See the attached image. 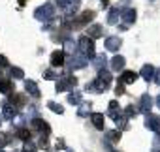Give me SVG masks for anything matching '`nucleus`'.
<instances>
[{
	"label": "nucleus",
	"instance_id": "obj_33",
	"mask_svg": "<svg viewBox=\"0 0 160 152\" xmlns=\"http://www.w3.org/2000/svg\"><path fill=\"white\" fill-rule=\"evenodd\" d=\"M8 143H10V135H8V133H4V131H0V148L6 146Z\"/></svg>",
	"mask_w": 160,
	"mask_h": 152
},
{
	"label": "nucleus",
	"instance_id": "obj_29",
	"mask_svg": "<svg viewBox=\"0 0 160 152\" xmlns=\"http://www.w3.org/2000/svg\"><path fill=\"white\" fill-rule=\"evenodd\" d=\"M139 113V107H134V105H128L126 109H124V115L128 116V118H132V116H136Z\"/></svg>",
	"mask_w": 160,
	"mask_h": 152
},
{
	"label": "nucleus",
	"instance_id": "obj_38",
	"mask_svg": "<svg viewBox=\"0 0 160 152\" xmlns=\"http://www.w3.org/2000/svg\"><path fill=\"white\" fill-rule=\"evenodd\" d=\"M115 92H117L119 96H121V94L124 92V87H122V83H119V85H117V90H115Z\"/></svg>",
	"mask_w": 160,
	"mask_h": 152
},
{
	"label": "nucleus",
	"instance_id": "obj_2",
	"mask_svg": "<svg viewBox=\"0 0 160 152\" xmlns=\"http://www.w3.org/2000/svg\"><path fill=\"white\" fill-rule=\"evenodd\" d=\"M77 49H79V55H83L87 58H92L94 56V40L89 38V36H81L77 41Z\"/></svg>",
	"mask_w": 160,
	"mask_h": 152
},
{
	"label": "nucleus",
	"instance_id": "obj_46",
	"mask_svg": "<svg viewBox=\"0 0 160 152\" xmlns=\"http://www.w3.org/2000/svg\"><path fill=\"white\" fill-rule=\"evenodd\" d=\"M0 122H2V120H0Z\"/></svg>",
	"mask_w": 160,
	"mask_h": 152
},
{
	"label": "nucleus",
	"instance_id": "obj_27",
	"mask_svg": "<svg viewBox=\"0 0 160 152\" xmlns=\"http://www.w3.org/2000/svg\"><path fill=\"white\" fill-rule=\"evenodd\" d=\"M106 62H108V58H106V55L102 53V55H98V56H96V60H94V66H96L98 69H102V66H106Z\"/></svg>",
	"mask_w": 160,
	"mask_h": 152
},
{
	"label": "nucleus",
	"instance_id": "obj_14",
	"mask_svg": "<svg viewBox=\"0 0 160 152\" xmlns=\"http://www.w3.org/2000/svg\"><path fill=\"white\" fill-rule=\"evenodd\" d=\"M92 17H94V13H92V12H83L81 15H79V19L75 21V26H85L87 23H91V21H92Z\"/></svg>",
	"mask_w": 160,
	"mask_h": 152
},
{
	"label": "nucleus",
	"instance_id": "obj_24",
	"mask_svg": "<svg viewBox=\"0 0 160 152\" xmlns=\"http://www.w3.org/2000/svg\"><path fill=\"white\" fill-rule=\"evenodd\" d=\"M68 102L73 103V105H79L81 103V92H70L68 94Z\"/></svg>",
	"mask_w": 160,
	"mask_h": 152
},
{
	"label": "nucleus",
	"instance_id": "obj_13",
	"mask_svg": "<svg viewBox=\"0 0 160 152\" xmlns=\"http://www.w3.org/2000/svg\"><path fill=\"white\" fill-rule=\"evenodd\" d=\"M121 19L126 23V26L128 25H132L134 21H136V10H132V8H128V10H124V12H121Z\"/></svg>",
	"mask_w": 160,
	"mask_h": 152
},
{
	"label": "nucleus",
	"instance_id": "obj_23",
	"mask_svg": "<svg viewBox=\"0 0 160 152\" xmlns=\"http://www.w3.org/2000/svg\"><path fill=\"white\" fill-rule=\"evenodd\" d=\"M119 113H121V109H119V103H117L115 100H113V102H109V111H108V115H109L111 118H115Z\"/></svg>",
	"mask_w": 160,
	"mask_h": 152
},
{
	"label": "nucleus",
	"instance_id": "obj_31",
	"mask_svg": "<svg viewBox=\"0 0 160 152\" xmlns=\"http://www.w3.org/2000/svg\"><path fill=\"white\" fill-rule=\"evenodd\" d=\"M108 139H109V141H113V143H115V141H119V139H121V131H117V130L108 131Z\"/></svg>",
	"mask_w": 160,
	"mask_h": 152
},
{
	"label": "nucleus",
	"instance_id": "obj_26",
	"mask_svg": "<svg viewBox=\"0 0 160 152\" xmlns=\"http://www.w3.org/2000/svg\"><path fill=\"white\" fill-rule=\"evenodd\" d=\"M77 115H79V116H87V115H91V103H81V107H79Z\"/></svg>",
	"mask_w": 160,
	"mask_h": 152
},
{
	"label": "nucleus",
	"instance_id": "obj_12",
	"mask_svg": "<svg viewBox=\"0 0 160 152\" xmlns=\"http://www.w3.org/2000/svg\"><path fill=\"white\" fill-rule=\"evenodd\" d=\"M32 128H36L38 131H42V133H45V135L51 131L49 124H47L45 120H42V118H34V120H32Z\"/></svg>",
	"mask_w": 160,
	"mask_h": 152
},
{
	"label": "nucleus",
	"instance_id": "obj_37",
	"mask_svg": "<svg viewBox=\"0 0 160 152\" xmlns=\"http://www.w3.org/2000/svg\"><path fill=\"white\" fill-rule=\"evenodd\" d=\"M152 81L156 85H160V69H154V75H152Z\"/></svg>",
	"mask_w": 160,
	"mask_h": 152
},
{
	"label": "nucleus",
	"instance_id": "obj_41",
	"mask_svg": "<svg viewBox=\"0 0 160 152\" xmlns=\"http://www.w3.org/2000/svg\"><path fill=\"white\" fill-rule=\"evenodd\" d=\"M156 105H158V109H160V94L156 96Z\"/></svg>",
	"mask_w": 160,
	"mask_h": 152
},
{
	"label": "nucleus",
	"instance_id": "obj_22",
	"mask_svg": "<svg viewBox=\"0 0 160 152\" xmlns=\"http://www.w3.org/2000/svg\"><path fill=\"white\" fill-rule=\"evenodd\" d=\"M113 120H115V124H117V126H119L121 130H128V116H126V115L119 113V115H117V116H115Z\"/></svg>",
	"mask_w": 160,
	"mask_h": 152
},
{
	"label": "nucleus",
	"instance_id": "obj_40",
	"mask_svg": "<svg viewBox=\"0 0 160 152\" xmlns=\"http://www.w3.org/2000/svg\"><path fill=\"white\" fill-rule=\"evenodd\" d=\"M109 6V2H108V0H102V8H108Z\"/></svg>",
	"mask_w": 160,
	"mask_h": 152
},
{
	"label": "nucleus",
	"instance_id": "obj_9",
	"mask_svg": "<svg viewBox=\"0 0 160 152\" xmlns=\"http://www.w3.org/2000/svg\"><path fill=\"white\" fill-rule=\"evenodd\" d=\"M151 107H152V98L149 94H143L139 98V111L145 113V115H149L151 113Z\"/></svg>",
	"mask_w": 160,
	"mask_h": 152
},
{
	"label": "nucleus",
	"instance_id": "obj_4",
	"mask_svg": "<svg viewBox=\"0 0 160 152\" xmlns=\"http://www.w3.org/2000/svg\"><path fill=\"white\" fill-rule=\"evenodd\" d=\"M77 85L75 77H70V75H64L62 79L57 81V92H66V90H73V87Z\"/></svg>",
	"mask_w": 160,
	"mask_h": 152
},
{
	"label": "nucleus",
	"instance_id": "obj_18",
	"mask_svg": "<svg viewBox=\"0 0 160 152\" xmlns=\"http://www.w3.org/2000/svg\"><path fill=\"white\" fill-rule=\"evenodd\" d=\"M87 30H89V38H92V40H96V38H102V36H104V30H102V26H100V25H91Z\"/></svg>",
	"mask_w": 160,
	"mask_h": 152
},
{
	"label": "nucleus",
	"instance_id": "obj_19",
	"mask_svg": "<svg viewBox=\"0 0 160 152\" xmlns=\"http://www.w3.org/2000/svg\"><path fill=\"white\" fill-rule=\"evenodd\" d=\"M136 79H138V73H134V71H124L121 75V83L122 85H132Z\"/></svg>",
	"mask_w": 160,
	"mask_h": 152
},
{
	"label": "nucleus",
	"instance_id": "obj_35",
	"mask_svg": "<svg viewBox=\"0 0 160 152\" xmlns=\"http://www.w3.org/2000/svg\"><path fill=\"white\" fill-rule=\"evenodd\" d=\"M12 75L15 79H23V75H25V71L21 69V68H12Z\"/></svg>",
	"mask_w": 160,
	"mask_h": 152
},
{
	"label": "nucleus",
	"instance_id": "obj_6",
	"mask_svg": "<svg viewBox=\"0 0 160 152\" xmlns=\"http://www.w3.org/2000/svg\"><path fill=\"white\" fill-rule=\"evenodd\" d=\"M2 116L6 120H13L17 116V107L12 102H2Z\"/></svg>",
	"mask_w": 160,
	"mask_h": 152
},
{
	"label": "nucleus",
	"instance_id": "obj_3",
	"mask_svg": "<svg viewBox=\"0 0 160 152\" xmlns=\"http://www.w3.org/2000/svg\"><path fill=\"white\" fill-rule=\"evenodd\" d=\"M34 15H36V19L38 21H43V23H49V21H53L55 19V8L51 6V4H43V6H40L36 12H34Z\"/></svg>",
	"mask_w": 160,
	"mask_h": 152
},
{
	"label": "nucleus",
	"instance_id": "obj_39",
	"mask_svg": "<svg viewBox=\"0 0 160 152\" xmlns=\"http://www.w3.org/2000/svg\"><path fill=\"white\" fill-rule=\"evenodd\" d=\"M0 66H8V58L4 55H0Z\"/></svg>",
	"mask_w": 160,
	"mask_h": 152
},
{
	"label": "nucleus",
	"instance_id": "obj_17",
	"mask_svg": "<svg viewBox=\"0 0 160 152\" xmlns=\"http://www.w3.org/2000/svg\"><path fill=\"white\" fill-rule=\"evenodd\" d=\"M119 19H121V10L119 8H111L109 15H108V25H117Z\"/></svg>",
	"mask_w": 160,
	"mask_h": 152
},
{
	"label": "nucleus",
	"instance_id": "obj_11",
	"mask_svg": "<svg viewBox=\"0 0 160 152\" xmlns=\"http://www.w3.org/2000/svg\"><path fill=\"white\" fill-rule=\"evenodd\" d=\"M91 120H92V124H94L96 130H104V126H106V118H104L102 113H91Z\"/></svg>",
	"mask_w": 160,
	"mask_h": 152
},
{
	"label": "nucleus",
	"instance_id": "obj_15",
	"mask_svg": "<svg viewBox=\"0 0 160 152\" xmlns=\"http://www.w3.org/2000/svg\"><path fill=\"white\" fill-rule=\"evenodd\" d=\"M139 75H141V77H143L145 81H152V75H154V68H152L151 64H145V66L141 68Z\"/></svg>",
	"mask_w": 160,
	"mask_h": 152
},
{
	"label": "nucleus",
	"instance_id": "obj_21",
	"mask_svg": "<svg viewBox=\"0 0 160 152\" xmlns=\"http://www.w3.org/2000/svg\"><path fill=\"white\" fill-rule=\"evenodd\" d=\"M124 62H126V60H124L122 56H119V55H117V56H113V58H111V69H113V71L122 69V68H124Z\"/></svg>",
	"mask_w": 160,
	"mask_h": 152
},
{
	"label": "nucleus",
	"instance_id": "obj_32",
	"mask_svg": "<svg viewBox=\"0 0 160 152\" xmlns=\"http://www.w3.org/2000/svg\"><path fill=\"white\" fill-rule=\"evenodd\" d=\"M36 150H38V148H36V145H34L30 139H28V141L25 143V146H23V152H36Z\"/></svg>",
	"mask_w": 160,
	"mask_h": 152
},
{
	"label": "nucleus",
	"instance_id": "obj_16",
	"mask_svg": "<svg viewBox=\"0 0 160 152\" xmlns=\"http://www.w3.org/2000/svg\"><path fill=\"white\" fill-rule=\"evenodd\" d=\"M25 88L32 98H40V88H38V85L34 81H25Z\"/></svg>",
	"mask_w": 160,
	"mask_h": 152
},
{
	"label": "nucleus",
	"instance_id": "obj_45",
	"mask_svg": "<svg viewBox=\"0 0 160 152\" xmlns=\"http://www.w3.org/2000/svg\"><path fill=\"white\" fill-rule=\"evenodd\" d=\"M68 152H72V150H68Z\"/></svg>",
	"mask_w": 160,
	"mask_h": 152
},
{
	"label": "nucleus",
	"instance_id": "obj_5",
	"mask_svg": "<svg viewBox=\"0 0 160 152\" xmlns=\"http://www.w3.org/2000/svg\"><path fill=\"white\" fill-rule=\"evenodd\" d=\"M79 4H81V0H60V8L64 10L68 17H72L79 10Z\"/></svg>",
	"mask_w": 160,
	"mask_h": 152
},
{
	"label": "nucleus",
	"instance_id": "obj_43",
	"mask_svg": "<svg viewBox=\"0 0 160 152\" xmlns=\"http://www.w3.org/2000/svg\"><path fill=\"white\" fill-rule=\"evenodd\" d=\"M151 2H156V0H151Z\"/></svg>",
	"mask_w": 160,
	"mask_h": 152
},
{
	"label": "nucleus",
	"instance_id": "obj_44",
	"mask_svg": "<svg viewBox=\"0 0 160 152\" xmlns=\"http://www.w3.org/2000/svg\"><path fill=\"white\" fill-rule=\"evenodd\" d=\"M0 152H4V150H0Z\"/></svg>",
	"mask_w": 160,
	"mask_h": 152
},
{
	"label": "nucleus",
	"instance_id": "obj_8",
	"mask_svg": "<svg viewBox=\"0 0 160 152\" xmlns=\"http://www.w3.org/2000/svg\"><path fill=\"white\" fill-rule=\"evenodd\" d=\"M145 128L151 130V131H158V130H160V116L147 115V116H145Z\"/></svg>",
	"mask_w": 160,
	"mask_h": 152
},
{
	"label": "nucleus",
	"instance_id": "obj_36",
	"mask_svg": "<svg viewBox=\"0 0 160 152\" xmlns=\"http://www.w3.org/2000/svg\"><path fill=\"white\" fill-rule=\"evenodd\" d=\"M43 77H45L47 81H53V79H57V75H55L53 69H45V71H43Z\"/></svg>",
	"mask_w": 160,
	"mask_h": 152
},
{
	"label": "nucleus",
	"instance_id": "obj_25",
	"mask_svg": "<svg viewBox=\"0 0 160 152\" xmlns=\"http://www.w3.org/2000/svg\"><path fill=\"white\" fill-rule=\"evenodd\" d=\"M13 88H12V83L10 81H0V92L2 94H10Z\"/></svg>",
	"mask_w": 160,
	"mask_h": 152
},
{
	"label": "nucleus",
	"instance_id": "obj_1",
	"mask_svg": "<svg viewBox=\"0 0 160 152\" xmlns=\"http://www.w3.org/2000/svg\"><path fill=\"white\" fill-rule=\"evenodd\" d=\"M109 85H111V73L106 71V69H100L98 77L92 83L87 85V90H91V92H106L109 88Z\"/></svg>",
	"mask_w": 160,
	"mask_h": 152
},
{
	"label": "nucleus",
	"instance_id": "obj_28",
	"mask_svg": "<svg viewBox=\"0 0 160 152\" xmlns=\"http://www.w3.org/2000/svg\"><path fill=\"white\" fill-rule=\"evenodd\" d=\"M47 107H49L53 113H58V115H62V113H64V107H62V105H58V103H55V102H49V103H47Z\"/></svg>",
	"mask_w": 160,
	"mask_h": 152
},
{
	"label": "nucleus",
	"instance_id": "obj_42",
	"mask_svg": "<svg viewBox=\"0 0 160 152\" xmlns=\"http://www.w3.org/2000/svg\"><path fill=\"white\" fill-rule=\"evenodd\" d=\"M25 2H27V0H19V4H21V6H23V4H25Z\"/></svg>",
	"mask_w": 160,
	"mask_h": 152
},
{
	"label": "nucleus",
	"instance_id": "obj_20",
	"mask_svg": "<svg viewBox=\"0 0 160 152\" xmlns=\"http://www.w3.org/2000/svg\"><path fill=\"white\" fill-rule=\"evenodd\" d=\"M51 64L53 66H62L64 64V51H55L51 55Z\"/></svg>",
	"mask_w": 160,
	"mask_h": 152
},
{
	"label": "nucleus",
	"instance_id": "obj_10",
	"mask_svg": "<svg viewBox=\"0 0 160 152\" xmlns=\"http://www.w3.org/2000/svg\"><path fill=\"white\" fill-rule=\"evenodd\" d=\"M121 45H122V40L117 38V36H109V38L106 40V49H108V51H119Z\"/></svg>",
	"mask_w": 160,
	"mask_h": 152
},
{
	"label": "nucleus",
	"instance_id": "obj_34",
	"mask_svg": "<svg viewBox=\"0 0 160 152\" xmlns=\"http://www.w3.org/2000/svg\"><path fill=\"white\" fill-rule=\"evenodd\" d=\"M64 45H66V47H64V53H68V55H73V51H75V45H73V41H70V40H68Z\"/></svg>",
	"mask_w": 160,
	"mask_h": 152
},
{
	"label": "nucleus",
	"instance_id": "obj_30",
	"mask_svg": "<svg viewBox=\"0 0 160 152\" xmlns=\"http://www.w3.org/2000/svg\"><path fill=\"white\" fill-rule=\"evenodd\" d=\"M17 137H21L23 141H28V139H30V131H28L27 128H21V130L17 131Z\"/></svg>",
	"mask_w": 160,
	"mask_h": 152
},
{
	"label": "nucleus",
	"instance_id": "obj_7",
	"mask_svg": "<svg viewBox=\"0 0 160 152\" xmlns=\"http://www.w3.org/2000/svg\"><path fill=\"white\" fill-rule=\"evenodd\" d=\"M89 64V58L83 56V55H72V60H70V68L72 69H79V68H85Z\"/></svg>",
	"mask_w": 160,
	"mask_h": 152
}]
</instances>
